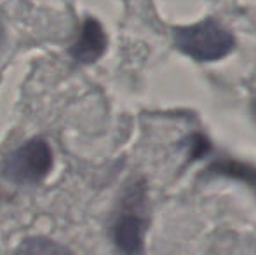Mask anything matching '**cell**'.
<instances>
[{
    "label": "cell",
    "instance_id": "2",
    "mask_svg": "<svg viewBox=\"0 0 256 255\" xmlns=\"http://www.w3.org/2000/svg\"><path fill=\"white\" fill-rule=\"evenodd\" d=\"M52 164L51 145L44 138H32L6 157L2 175L14 184H38L49 175Z\"/></svg>",
    "mask_w": 256,
    "mask_h": 255
},
{
    "label": "cell",
    "instance_id": "1",
    "mask_svg": "<svg viewBox=\"0 0 256 255\" xmlns=\"http://www.w3.org/2000/svg\"><path fill=\"white\" fill-rule=\"evenodd\" d=\"M174 46L188 58L200 63L218 62L232 53L236 39L223 25L208 18L190 27L174 30Z\"/></svg>",
    "mask_w": 256,
    "mask_h": 255
},
{
    "label": "cell",
    "instance_id": "3",
    "mask_svg": "<svg viewBox=\"0 0 256 255\" xmlns=\"http://www.w3.org/2000/svg\"><path fill=\"white\" fill-rule=\"evenodd\" d=\"M106 34H104L102 23L96 21L94 18H86L77 42L74 44L70 53L75 58V62L89 65L102 58L104 49H106Z\"/></svg>",
    "mask_w": 256,
    "mask_h": 255
},
{
    "label": "cell",
    "instance_id": "4",
    "mask_svg": "<svg viewBox=\"0 0 256 255\" xmlns=\"http://www.w3.org/2000/svg\"><path fill=\"white\" fill-rule=\"evenodd\" d=\"M143 232L145 222L134 213H124L114 225V241L122 252L138 253L143 250Z\"/></svg>",
    "mask_w": 256,
    "mask_h": 255
},
{
    "label": "cell",
    "instance_id": "5",
    "mask_svg": "<svg viewBox=\"0 0 256 255\" xmlns=\"http://www.w3.org/2000/svg\"><path fill=\"white\" fill-rule=\"evenodd\" d=\"M251 110H253V116H254V119H256V96H254V100H253V105H251Z\"/></svg>",
    "mask_w": 256,
    "mask_h": 255
}]
</instances>
